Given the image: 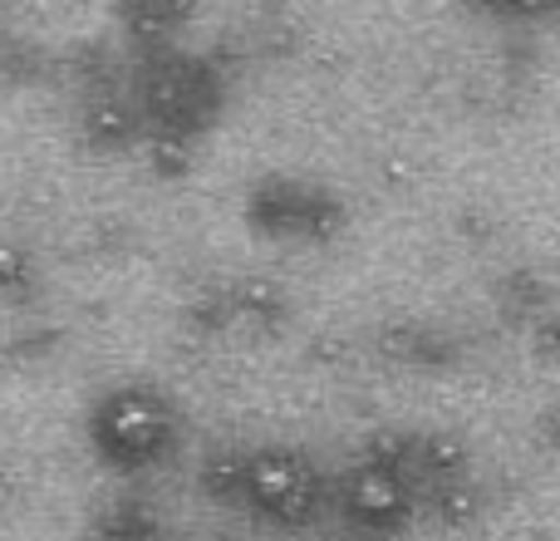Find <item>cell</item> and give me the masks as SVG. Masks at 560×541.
Returning a JSON list of instances; mask_svg holds the SVG:
<instances>
[{"instance_id":"obj_11","label":"cell","mask_w":560,"mask_h":541,"mask_svg":"<svg viewBox=\"0 0 560 541\" xmlns=\"http://www.w3.org/2000/svg\"><path fill=\"white\" fill-rule=\"evenodd\" d=\"M39 296V262L20 237H0V300L30 306Z\"/></svg>"},{"instance_id":"obj_1","label":"cell","mask_w":560,"mask_h":541,"mask_svg":"<svg viewBox=\"0 0 560 541\" xmlns=\"http://www.w3.org/2000/svg\"><path fill=\"white\" fill-rule=\"evenodd\" d=\"M84 434L98 463H108L114 473H148L173 458L177 438H183V414L158 384L124 379L89 404Z\"/></svg>"},{"instance_id":"obj_3","label":"cell","mask_w":560,"mask_h":541,"mask_svg":"<svg viewBox=\"0 0 560 541\" xmlns=\"http://www.w3.org/2000/svg\"><path fill=\"white\" fill-rule=\"evenodd\" d=\"M236 507L276 532H310L329 513V473L300 444H252L242 448Z\"/></svg>"},{"instance_id":"obj_14","label":"cell","mask_w":560,"mask_h":541,"mask_svg":"<svg viewBox=\"0 0 560 541\" xmlns=\"http://www.w3.org/2000/svg\"><path fill=\"white\" fill-rule=\"evenodd\" d=\"M349 541H364V537H349Z\"/></svg>"},{"instance_id":"obj_12","label":"cell","mask_w":560,"mask_h":541,"mask_svg":"<svg viewBox=\"0 0 560 541\" xmlns=\"http://www.w3.org/2000/svg\"><path fill=\"white\" fill-rule=\"evenodd\" d=\"M236 483H242V448H217V453L202 458L197 487H202L212 503H232L236 507Z\"/></svg>"},{"instance_id":"obj_7","label":"cell","mask_w":560,"mask_h":541,"mask_svg":"<svg viewBox=\"0 0 560 541\" xmlns=\"http://www.w3.org/2000/svg\"><path fill=\"white\" fill-rule=\"evenodd\" d=\"M472 477V448L453 428H413V493Z\"/></svg>"},{"instance_id":"obj_8","label":"cell","mask_w":560,"mask_h":541,"mask_svg":"<svg viewBox=\"0 0 560 541\" xmlns=\"http://www.w3.org/2000/svg\"><path fill=\"white\" fill-rule=\"evenodd\" d=\"M226 320H246L256 330H280L290 320V296L271 276H242L222 290Z\"/></svg>"},{"instance_id":"obj_9","label":"cell","mask_w":560,"mask_h":541,"mask_svg":"<svg viewBox=\"0 0 560 541\" xmlns=\"http://www.w3.org/2000/svg\"><path fill=\"white\" fill-rule=\"evenodd\" d=\"M89 532H94V541H158L163 537V522H158L153 503H143L133 493H118L94 507Z\"/></svg>"},{"instance_id":"obj_13","label":"cell","mask_w":560,"mask_h":541,"mask_svg":"<svg viewBox=\"0 0 560 541\" xmlns=\"http://www.w3.org/2000/svg\"><path fill=\"white\" fill-rule=\"evenodd\" d=\"M15 39H10V35H0V79H5V74H15Z\"/></svg>"},{"instance_id":"obj_10","label":"cell","mask_w":560,"mask_h":541,"mask_svg":"<svg viewBox=\"0 0 560 541\" xmlns=\"http://www.w3.org/2000/svg\"><path fill=\"white\" fill-rule=\"evenodd\" d=\"M482 503L487 497H482V487H477V473L418 493V513H433V522L447 527V532H467V527L482 522Z\"/></svg>"},{"instance_id":"obj_6","label":"cell","mask_w":560,"mask_h":541,"mask_svg":"<svg viewBox=\"0 0 560 541\" xmlns=\"http://www.w3.org/2000/svg\"><path fill=\"white\" fill-rule=\"evenodd\" d=\"M79 138L98 153H124V148L143 143V114H138L133 94L118 84L94 89L79 108Z\"/></svg>"},{"instance_id":"obj_4","label":"cell","mask_w":560,"mask_h":541,"mask_svg":"<svg viewBox=\"0 0 560 541\" xmlns=\"http://www.w3.org/2000/svg\"><path fill=\"white\" fill-rule=\"evenodd\" d=\"M329 507H335L339 522L349 527V537L388 541L404 532V527H413L418 493L398 468L374 463V458L359 453L354 463H345L329 477Z\"/></svg>"},{"instance_id":"obj_2","label":"cell","mask_w":560,"mask_h":541,"mask_svg":"<svg viewBox=\"0 0 560 541\" xmlns=\"http://www.w3.org/2000/svg\"><path fill=\"white\" fill-rule=\"evenodd\" d=\"M128 94H133L138 114H143V138L197 143L202 128H212V118L222 114L226 84L207 59L158 45L153 55H143Z\"/></svg>"},{"instance_id":"obj_5","label":"cell","mask_w":560,"mask_h":541,"mask_svg":"<svg viewBox=\"0 0 560 541\" xmlns=\"http://www.w3.org/2000/svg\"><path fill=\"white\" fill-rule=\"evenodd\" d=\"M246 222L266 237H295V242H329L349 227V207L335 187L300 183V177H261L246 193Z\"/></svg>"}]
</instances>
